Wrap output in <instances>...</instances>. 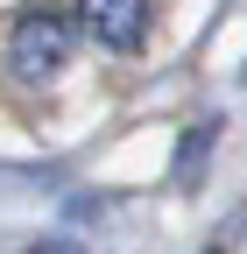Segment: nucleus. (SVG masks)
Instances as JSON below:
<instances>
[{
    "instance_id": "nucleus-3",
    "label": "nucleus",
    "mask_w": 247,
    "mask_h": 254,
    "mask_svg": "<svg viewBox=\"0 0 247 254\" xmlns=\"http://www.w3.org/2000/svg\"><path fill=\"white\" fill-rule=\"evenodd\" d=\"M212 141H219V120H191V127H184V148H177V184H198V170H205Z\"/></svg>"
},
{
    "instance_id": "nucleus-4",
    "label": "nucleus",
    "mask_w": 247,
    "mask_h": 254,
    "mask_svg": "<svg viewBox=\"0 0 247 254\" xmlns=\"http://www.w3.org/2000/svg\"><path fill=\"white\" fill-rule=\"evenodd\" d=\"M50 254H64V247H50Z\"/></svg>"
},
{
    "instance_id": "nucleus-1",
    "label": "nucleus",
    "mask_w": 247,
    "mask_h": 254,
    "mask_svg": "<svg viewBox=\"0 0 247 254\" xmlns=\"http://www.w3.org/2000/svg\"><path fill=\"white\" fill-rule=\"evenodd\" d=\"M71 43H78V7H21L7 28V71L28 85H50L71 64Z\"/></svg>"
},
{
    "instance_id": "nucleus-2",
    "label": "nucleus",
    "mask_w": 247,
    "mask_h": 254,
    "mask_svg": "<svg viewBox=\"0 0 247 254\" xmlns=\"http://www.w3.org/2000/svg\"><path fill=\"white\" fill-rule=\"evenodd\" d=\"M148 21H156L148 0H92V7H78V28L99 50H141L148 43Z\"/></svg>"
}]
</instances>
